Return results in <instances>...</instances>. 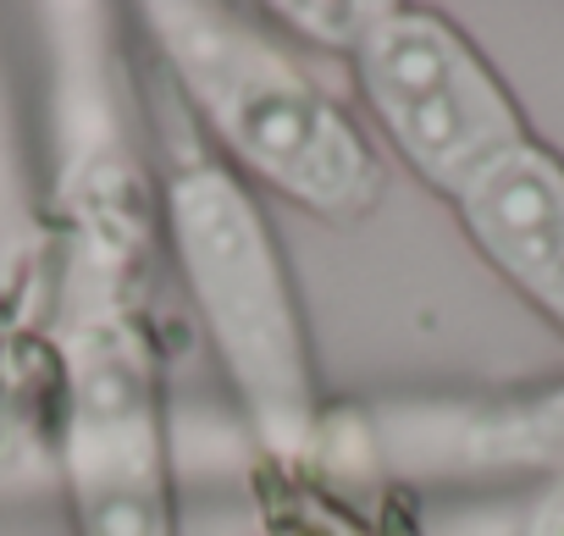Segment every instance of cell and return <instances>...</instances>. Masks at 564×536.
<instances>
[{
  "label": "cell",
  "mask_w": 564,
  "mask_h": 536,
  "mask_svg": "<svg viewBox=\"0 0 564 536\" xmlns=\"http://www.w3.org/2000/svg\"><path fill=\"white\" fill-rule=\"evenodd\" d=\"M161 67L205 150L265 194L355 227L388 199V161L344 100L232 7H144Z\"/></svg>",
  "instance_id": "2"
},
{
  "label": "cell",
  "mask_w": 564,
  "mask_h": 536,
  "mask_svg": "<svg viewBox=\"0 0 564 536\" xmlns=\"http://www.w3.org/2000/svg\"><path fill=\"white\" fill-rule=\"evenodd\" d=\"M161 216L249 431L276 464H305L322 442V393L289 260L249 183L188 122L166 128Z\"/></svg>",
  "instance_id": "3"
},
{
  "label": "cell",
  "mask_w": 564,
  "mask_h": 536,
  "mask_svg": "<svg viewBox=\"0 0 564 536\" xmlns=\"http://www.w3.org/2000/svg\"><path fill=\"white\" fill-rule=\"evenodd\" d=\"M333 45L382 144L443 199H454L487 161L531 139L514 95L465 29L432 7L355 0V7H276Z\"/></svg>",
  "instance_id": "4"
},
{
  "label": "cell",
  "mask_w": 564,
  "mask_h": 536,
  "mask_svg": "<svg viewBox=\"0 0 564 536\" xmlns=\"http://www.w3.org/2000/svg\"><path fill=\"white\" fill-rule=\"evenodd\" d=\"M56 464L78 536H177L166 404L144 321L139 243L89 188L62 238Z\"/></svg>",
  "instance_id": "1"
},
{
  "label": "cell",
  "mask_w": 564,
  "mask_h": 536,
  "mask_svg": "<svg viewBox=\"0 0 564 536\" xmlns=\"http://www.w3.org/2000/svg\"><path fill=\"white\" fill-rule=\"evenodd\" d=\"M448 205L476 254L564 332V155L531 133L487 161Z\"/></svg>",
  "instance_id": "5"
},
{
  "label": "cell",
  "mask_w": 564,
  "mask_h": 536,
  "mask_svg": "<svg viewBox=\"0 0 564 536\" xmlns=\"http://www.w3.org/2000/svg\"><path fill=\"white\" fill-rule=\"evenodd\" d=\"M525 536H564V470H558V481L547 486V497L536 503V514H531Z\"/></svg>",
  "instance_id": "6"
}]
</instances>
